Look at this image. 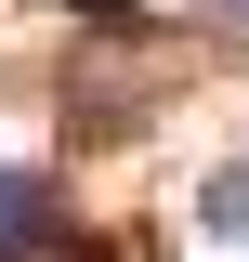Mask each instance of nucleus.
Listing matches in <instances>:
<instances>
[{"mask_svg":"<svg viewBox=\"0 0 249 262\" xmlns=\"http://www.w3.org/2000/svg\"><path fill=\"white\" fill-rule=\"evenodd\" d=\"M0 262H66V196L39 170H0Z\"/></svg>","mask_w":249,"mask_h":262,"instance_id":"f257e3e1","label":"nucleus"},{"mask_svg":"<svg viewBox=\"0 0 249 262\" xmlns=\"http://www.w3.org/2000/svg\"><path fill=\"white\" fill-rule=\"evenodd\" d=\"M197 13H210V27H223V39H249V0H197Z\"/></svg>","mask_w":249,"mask_h":262,"instance_id":"7ed1b4c3","label":"nucleus"},{"mask_svg":"<svg viewBox=\"0 0 249 262\" xmlns=\"http://www.w3.org/2000/svg\"><path fill=\"white\" fill-rule=\"evenodd\" d=\"M197 223H210V236H249V158H236V170H210V196H197Z\"/></svg>","mask_w":249,"mask_h":262,"instance_id":"f03ea898","label":"nucleus"}]
</instances>
